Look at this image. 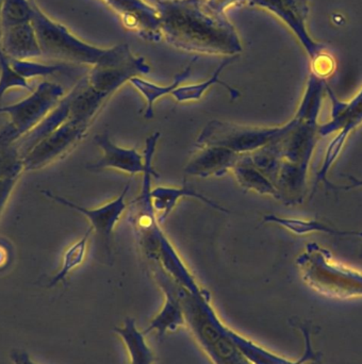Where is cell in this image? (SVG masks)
Here are the masks:
<instances>
[{"label":"cell","instance_id":"1","mask_svg":"<svg viewBox=\"0 0 362 364\" xmlns=\"http://www.w3.org/2000/svg\"><path fill=\"white\" fill-rule=\"evenodd\" d=\"M162 40L174 48L198 55L235 57L241 40L226 13L208 0H158Z\"/></svg>","mask_w":362,"mask_h":364},{"label":"cell","instance_id":"2","mask_svg":"<svg viewBox=\"0 0 362 364\" xmlns=\"http://www.w3.org/2000/svg\"><path fill=\"white\" fill-rule=\"evenodd\" d=\"M188 322L203 350L214 364H252L239 348L241 336L227 329L218 321L209 304V294H192L181 287L174 290Z\"/></svg>","mask_w":362,"mask_h":364},{"label":"cell","instance_id":"3","mask_svg":"<svg viewBox=\"0 0 362 364\" xmlns=\"http://www.w3.org/2000/svg\"><path fill=\"white\" fill-rule=\"evenodd\" d=\"M43 57L57 59L62 63L81 64L94 66L111 63L132 51L127 44H119L110 48L94 46L75 36L65 26L49 17L40 6H36L31 21Z\"/></svg>","mask_w":362,"mask_h":364},{"label":"cell","instance_id":"4","mask_svg":"<svg viewBox=\"0 0 362 364\" xmlns=\"http://www.w3.org/2000/svg\"><path fill=\"white\" fill-rule=\"evenodd\" d=\"M304 282L320 294L331 299L362 297V273L338 262L333 254L316 243L306 246L297 259Z\"/></svg>","mask_w":362,"mask_h":364},{"label":"cell","instance_id":"5","mask_svg":"<svg viewBox=\"0 0 362 364\" xmlns=\"http://www.w3.org/2000/svg\"><path fill=\"white\" fill-rule=\"evenodd\" d=\"M65 96L58 83L43 81L28 97L16 104L1 106L9 123L0 130V146H12L36 129Z\"/></svg>","mask_w":362,"mask_h":364},{"label":"cell","instance_id":"6","mask_svg":"<svg viewBox=\"0 0 362 364\" xmlns=\"http://www.w3.org/2000/svg\"><path fill=\"white\" fill-rule=\"evenodd\" d=\"M286 125L280 127H252L228 122H209L197 136V149L218 146L240 155L252 153L267 146L282 136Z\"/></svg>","mask_w":362,"mask_h":364},{"label":"cell","instance_id":"7","mask_svg":"<svg viewBox=\"0 0 362 364\" xmlns=\"http://www.w3.org/2000/svg\"><path fill=\"white\" fill-rule=\"evenodd\" d=\"M89 127L72 119L62 124L23 155L25 172L42 170L65 158L83 140Z\"/></svg>","mask_w":362,"mask_h":364},{"label":"cell","instance_id":"8","mask_svg":"<svg viewBox=\"0 0 362 364\" xmlns=\"http://www.w3.org/2000/svg\"><path fill=\"white\" fill-rule=\"evenodd\" d=\"M280 138L270 143L280 159V164L299 168H309L316 142L320 124L307 123L293 117Z\"/></svg>","mask_w":362,"mask_h":364},{"label":"cell","instance_id":"9","mask_svg":"<svg viewBox=\"0 0 362 364\" xmlns=\"http://www.w3.org/2000/svg\"><path fill=\"white\" fill-rule=\"evenodd\" d=\"M312 0H246L250 6L265 9L277 16L297 36L310 60L324 55V45L316 42L307 29V17Z\"/></svg>","mask_w":362,"mask_h":364},{"label":"cell","instance_id":"10","mask_svg":"<svg viewBox=\"0 0 362 364\" xmlns=\"http://www.w3.org/2000/svg\"><path fill=\"white\" fill-rule=\"evenodd\" d=\"M129 190L130 183H127L121 194L115 200L110 201L102 207L96 208V209H87V208L82 207L65 197L55 194L49 190H42V193L50 200L64 205L68 209L74 210L87 218L91 224L90 227L93 229V232L97 233L98 239L102 241L105 250L110 256L113 231H115L117 222L121 220L122 214L127 209L126 196Z\"/></svg>","mask_w":362,"mask_h":364},{"label":"cell","instance_id":"11","mask_svg":"<svg viewBox=\"0 0 362 364\" xmlns=\"http://www.w3.org/2000/svg\"><path fill=\"white\" fill-rule=\"evenodd\" d=\"M119 15L124 26L136 31L143 40L162 41L160 17L156 6L145 0H102Z\"/></svg>","mask_w":362,"mask_h":364},{"label":"cell","instance_id":"12","mask_svg":"<svg viewBox=\"0 0 362 364\" xmlns=\"http://www.w3.org/2000/svg\"><path fill=\"white\" fill-rule=\"evenodd\" d=\"M94 142L102 151L100 159L87 166V170L92 172L113 170L122 171L127 174H143L145 171L144 156L140 155L136 149H123L117 146L111 140L108 132L98 134L94 138Z\"/></svg>","mask_w":362,"mask_h":364},{"label":"cell","instance_id":"13","mask_svg":"<svg viewBox=\"0 0 362 364\" xmlns=\"http://www.w3.org/2000/svg\"><path fill=\"white\" fill-rule=\"evenodd\" d=\"M242 155L218 146L201 147L184 168L190 176L222 177L233 171Z\"/></svg>","mask_w":362,"mask_h":364},{"label":"cell","instance_id":"14","mask_svg":"<svg viewBox=\"0 0 362 364\" xmlns=\"http://www.w3.org/2000/svg\"><path fill=\"white\" fill-rule=\"evenodd\" d=\"M0 49L9 59L33 60L43 57L38 36L31 23L2 29Z\"/></svg>","mask_w":362,"mask_h":364},{"label":"cell","instance_id":"15","mask_svg":"<svg viewBox=\"0 0 362 364\" xmlns=\"http://www.w3.org/2000/svg\"><path fill=\"white\" fill-rule=\"evenodd\" d=\"M151 199H153L154 208H155L156 211L160 213L159 216H158L160 225L166 222L171 212L174 210V208L179 203V199L184 198V197L198 199L199 201L209 205V207L213 208V209L225 212V213H229L226 208H223L222 205H218V203L212 200V199L208 198L205 195L199 193L198 191L194 190V188H186V186H182V188H177V186H157V188L151 190Z\"/></svg>","mask_w":362,"mask_h":364},{"label":"cell","instance_id":"16","mask_svg":"<svg viewBox=\"0 0 362 364\" xmlns=\"http://www.w3.org/2000/svg\"><path fill=\"white\" fill-rule=\"evenodd\" d=\"M23 172V157L16 146H0V216Z\"/></svg>","mask_w":362,"mask_h":364},{"label":"cell","instance_id":"17","mask_svg":"<svg viewBox=\"0 0 362 364\" xmlns=\"http://www.w3.org/2000/svg\"><path fill=\"white\" fill-rule=\"evenodd\" d=\"M235 181L243 190L252 191L260 195H267L280 200V193L265 174L252 164L250 155H242L233 170Z\"/></svg>","mask_w":362,"mask_h":364},{"label":"cell","instance_id":"18","mask_svg":"<svg viewBox=\"0 0 362 364\" xmlns=\"http://www.w3.org/2000/svg\"><path fill=\"white\" fill-rule=\"evenodd\" d=\"M197 58L191 61L190 65L186 66L182 72L179 73V75L175 76L174 80L172 83L168 85H155V83L151 82V81H147L145 79L141 78V77H134L130 79L129 83L137 90L142 94L144 97L145 102H147V111H145V119H153L154 113V105L160 98L164 97L166 95H172L173 92L181 87L182 83L191 76L192 73L193 64L196 62Z\"/></svg>","mask_w":362,"mask_h":364},{"label":"cell","instance_id":"19","mask_svg":"<svg viewBox=\"0 0 362 364\" xmlns=\"http://www.w3.org/2000/svg\"><path fill=\"white\" fill-rule=\"evenodd\" d=\"M263 222L272 223L284 227L287 230L291 231L297 235H305L312 232H322L335 237H361L362 231L339 230L331 225L319 222L316 220H301V218H282L275 214H267L263 216Z\"/></svg>","mask_w":362,"mask_h":364},{"label":"cell","instance_id":"20","mask_svg":"<svg viewBox=\"0 0 362 364\" xmlns=\"http://www.w3.org/2000/svg\"><path fill=\"white\" fill-rule=\"evenodd\" d=\"M239 58V55L235 57H228L225 59L220 65L218 66L213 74L207 80L203 81V82L194 83V85H181L177 87L172 93L173 97L176 100L179 102H197L203 97V94L215 85H222L228 92L230 95L231 100H235L240 97V92L238 90L233 89L230 85H227L224 81L220 80V76L222 74L223 70L229 65V64L233 63L235 60Z\"/></svg>","mask_w":362,"mask_h":364},{"label":"cell","instance_id":"21","mask_svg":"<svg viewBox=\"0 0 362 364\" xmlns=\"http://www.w3.org/2000/svg\"><path fill=\"white\" fill-rule=\"evenodd\" d=\"M327 82L325 79L310 74L305 92L295 117L307 123L319 124V117L322 110L323 98L326 93Z\"/></svg>","mask_w":362,"mask_h":364},{"label":"cell","instance_id":"22","mask_svg":"<svg viewBox=\"0 0 362 364\" xmlns=\"http://www.w3.org/2000/svg\"><path fill=\"white\" fill-rule=\"evenodd\" d=\"M126 344L129 353L130 364H153L156 361L155 354L147 346L144 335L137 329L134 321L127 320L123 327L115 329Z\"/></svg>","mask_w":362,"mask_h":364},{"label":"cell","instance_id":"23","mask_svg":"<svg viewBox=\"0 0 362 364\" xmlns=\"http://www.w3.org/2000/svg\"><path fill=\"white\" fill-rule=\"evenodd\" d=\"M92 233H93V229L89 227L82 237L65 250L63 259H62L61 269L49 282V288H53L60 282H63L70 272L82 264L85 255H87V243H89Z\"/></svg>","mask_w":362,"mask_h":364},{"label":"cell","instance_id":"24","mask_svg":"<svg viewBox=\"0 0 362 364\" xmlns=\"http://www.w3.org/2000/svg\"><path fill=\"white\" fill-rule=\"evenodd\" d=\"M164 291L166 296V305L157 318L151 322V327L147 333H149L151 329H158L159 333H164L168 329L174 331L177 326L184 323L183 310L179 297L169 289H164Z\"/></svg>","mask_w":362,"mask_h":364},{"label":"cell","instance_id":"25","mask_svg":"<svg viewBox=\"0 0 362 364\" xmlns=\"http://www.w3.org/2000/svg\"><path fill=\"white\" fill-rule=\"evenodd\" d=\"M36 6L38 4L31 0H2L0 12L2 29L31 23Z\"/></svg>","mask_w":362,"mask_h":364},{"label":"cell","instance_id":"26","mask_svg":"<svg viewBox=\"0 0 362 364\" xmlns=\"http://www.w3.org/2000/svg\"><path fill=\"white\" fill-rule=\"evenodd\" d=\"M12 68L23 78L33 79L38 77L53 76L68 70L65 63L48 64L34 60H13L10 59Z\"/></svg>","mask_w":362,"mask_h":364},{"label":"cell","instance_id":"27","mask_svg":"<svg viewBox=\"0 0 362 364\" xmlns=\"http://www.w3.org/2000/svg\"><path fill=\"white\" fill-rule=\"evenodd\" d=\"M12 89L33 91L27 79L21 77L11 65L10 59L0 49V100L6 92Z\"/></svg>","mask_w":362,"mask_h":364},{"label":"cell","instance_id":"28","mask_svg":"<svg viewBox=\"0 0 362 364\" xmlns=\"http://www.w3.org/2000/svg\"><path fill=\"white\" fill-rule=\"evenodd\" d=\"M346 178H348V181H351L350 186H335V184L329 183V186H327V188H331V190L333 191H348L352 190V188H362V181H361V179L355 178V177L353 176H346Z\"/></svg>","mask_w":362,"mask_h":364},{"label":"cell","instance_id":"29","mask_svg":"<svg viewBox=\"0 0 362 364\" xmlns=\"http://www.w3.org/2000/svg\"><path fill=\"white\" fill-rule=\"evenodd\" d=\"M208 1H209L210 4H212L214 8L225 12L229 6H233V4H240V2L246 1V0H208Z\"/></svg>","mask_w":362,"mask_h":364},{"label":"cell","instance_id":"30","mask_svg":"<svg viewBox=\"0 0 362 364\" xmlns=\"http://www.w3.org/2000/svg\"><path fill=\"white\" fill-rule=\"evenodd\" d=\"M10 259L11 250L8 247V244L0 241V269L6 267Z\"/></svg>","mask_w":362,"mask_h":364},{"label":"cell","instance_id":"31","mask_svg":"<svg viewBox=\"0 0 362 364\" xmlns=\"http://www.w3.org/2000/svg\"><path fill=\"white\" fill-rule=\"evenodd\" d=\"M11 358H12L14 364H36L30 359V357L25 352L13 350L12 354H11Z\"/></svg>","mask_w":362,"mask_h":364},{"label":"cell","instance_id":"32","mask_svg":"<svg viewBox=\"0 0 362 364\" xmlns=\"http://www.w3.org/2000/svg\"><path fill=\"white\" fill-rule=\"evenodd\" d=\"M0 115H2V112H1V106H0Z\"/></svg>","mask_w":362,"mask_h":364},{"label":"cell","instance_id":"33","mask_svg":"<svg viewBox=\"0 0 362 364\" xmlns=\"http://www.w3.org/2000/svg\"><path fill=\"white\" fill-rule=\"evenodd\" d=\"M32 2H36V0H31Z\"/></svg>","mask_w":362,"mask_h":364}]
</instances>
